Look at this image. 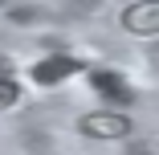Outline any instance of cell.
I'll return each mask as SVG.
<instances>
[{
	"instance_id": "obj_1",
	"label": "cell",
	"mask_w": 159,
	"mask_h": 155,
	"mask_svg": "<svg viewBox=\"0 0 159 155\" xmlns=\"http://www.w3.org/2000/svg\"><path fill=\"white\" fill-rule=\"evenodd\" d=\"M122 25L135 37H159V0H139L122 8Z\"/></svg>"
},
{
	"instance_id": "obj_2",
	"label": "cell",
	"mask_w": 159,
	"mask_h": 155,
	"mask_svg": "<svg viewBox=\"0 0 159 155\" xmlns=\"http://www.w3.org/2000/svg\"><path fill=\"white\" fill-rule=\"evenodd\" d=\"M82 131L94 135V139H122L131 131V122L122 114H90V118H82Z\"/></svg>"
},
{
	"instance_id": "obj_3",
	"label": "cell",
	"mask_w": 159,
	"mask_h": 155,
	"mask_svg": "<svg viewBox=\"0 0 159 155\" xmlns=\"http://www.w3.org/2000/svg\"><path fill=\"white\" fill-rule=\"evenodd\" d=\"M16 98H20V86H16L12 78H0V110H8Z\"/></svg>"
}]
</instances>
